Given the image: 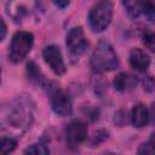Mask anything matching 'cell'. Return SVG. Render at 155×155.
Wrapping results in <instances>:
<instances>
[{
    "label": "cell",
    "instance_id": "cell-1",
    "mask_svg": "<svg viewBox=\"0 0 155 155\" xmlns=\"http://www.w3.org/2000/svg\"><path fill=\"white\" fill-rule=\"evenodd\" d=\"M35 114V103L28 94L16 96L1 109V125L2 127H12L18 131L28 130Z\"/></svg>",
    "mask_w": 155,
    "mask_h": 155
},
{
    "label": "cell",
    "instance_id": "cell-2",
    "mask_svg": "<svg viewBox=\"0 0 155 155\" xmlns=\"http://www.w3.org/2000/svg\"><path fill=\"white\" fill-rule=\"evenodd\" d=\"M119 64V57L114 47L108 41H101L94 48L90 59V67L94 73H105L115 70Z\"/></svg>",
    "mask_w": 155,
    "mask_h": 155
},
{
    "label": "cell",
    "instance_id": "cell-3",
    "mask_svg": "<svg viewBox=\"0 0 155 155\" xmlns=\"http://www.w3.org/2000/svg\"><path fill=\"white\" fill-rule=\"evenodd\" d=\"M114 5L110 0H99L94 4L88 13V23L93 31L101 33L104 31L113 18Z\"/></svg>",
    "mask_w": 155,
    "mask_h": 155
},
{
    "label": "cell",
    "instance_id": "cell-4",
    "mask_svg": "<svg viewBox=\"0 0 155 155\" xmlns=\"http://www.w3.org/2000/svg\"><path fill=\"white\" fill-rule=\"evenodd\" d=\"M34 44V35L29 31H17L11 40L10 50H8V57L11 62L18 63L23 61L28 53L31 51Z\"/></svg>",
    "mask_w": 155,
    "mask_h": 155
},
{
    "label": "cell",
    "instance_id": "cell-5",
    "mask_svg": "<svg viewBox=\"0 0 155 155\" xmlns=\"http://www.w3.org/2000/svg\"><path fill=\"white\" fill-rule=\"evenodd\" d=\"M40 5L41 0H8L6 12L16 23H19L35 15L40 10Z\"/></svg>",
    "mask_w": 155,
    "mask_h": 155
},
{
    "label": "cell",
    "instance_id": "cell-6",
    "mask_svg": "<svg viewBox=\"0 0 155 155\" xmlns=\"http://www.w3.org/2000/svg\"><path fill=\"white\" fill-rule=\"evenodd\" d=\"M51 107L52 110L59 116H69L73 110L70 96L58 87L51 88Z\"/></svg>",
    "mask_w": 155,
    "mask_h": 155
},
{
    "label": "cell",
    "instance_id": "cell-7",
    "mask_svg": "<svg viewBox=\"0 0 155 155\" xmlns=\"http://www.w3.org/2000/svg\"><path fill=\"white\" fill-rule=\"evenodd\" d=\"M67 47L69 50V52L71 53V56L74 57H79L81 56L87 46H88V42H87V39L85 36V33L82 30L81 27H74L71 28L68 34H67Z\"/></svg>",
    "mask_w": 155,
    "mask_h": 155
},
{
    "label": "cell",
    "instance_id": "cell-8",
    "mask_svg": "<svg viewBox=\"0 0 155 155\" xmlns=\"http://www.w3.org/2000/svg\"><path fill=\"white\" fill-rule=\"evenodd\" d=\"M67 144L70 148L80 147L87 139V127L80 120H73L65 128Z\"/></svg>",
    "mask_w": 155,
    "mask_h": 155
},
{
    "label": "cell",
    "instance_id": "cell-9",
    "mask_svg": "<svg viewBox=\"0 0 155 155\" xmlns=\"http://www.w3.org/2000/svg\"><path fill=\"white\" fill-rule=\"evenodd\" d=\"M42 57L46 62V64L51 68V70L56 75H63L67 70L65 63L62 56V52L58 46L56 45H48L42 51Z\"/></svg>",
    "mask_w": 155,
    "mask_h": 155
},
{
    "label": "cell",
    "instance_id": "cell-10",
    "mask_svg": "<svg viewBox=\"0 0 155 155\" xmlns=\"http://www.w3.org/2000/svg\"><path fill=\"white\" fill-rule=\"evenodd\" d=\"M128 62L134 70L143 73V71H147L150 65V57L145 51L136 47L131 50L128 56Z\"/></svg>",
    "mask_w": 155,
    "mask_h": 155
},
{
    "label": "cell",
    "instance_id": "cell-11",
    "mask_svg": "<svg viewBox=\"0 0 155 155\" xmlns=\"http://www.w3.org/2000/svg\"><path fill=\"white\" fill-rule=\"evenodd\" d=\"M150 121V113L144 104H136L131 110V122L134 127H145Z\"/></svg>",
    "mask_w": 155,
    "mask_h": 155
},
{
    "label": "cell",
    "instance_id": "cell-12",
    "mask_svg": "<svg viewBox=\"0 0 155 155\" xmlns=\"http://www.w3.org/2000/svg\"><path fill=\"white\" fill-rule=\"evenodd\" d=\"M138 82V79L136 75L131 74V73H126L122 71L120 74H117L113 81L115 90L120 91V92H125V91H130L133 87H136Z\"/></svg>",
    "mask_w": 155,
    "mask_h": 155
},
{
    "label": "cell",
    "instance_id": "cell-13",
    "mask_svg": "<svg viewBox=\"0 0 155 155\" xmlns=\"http://www.w3.org/2000/svg\"><path fill=\"white\" fill-rule=\"evenodd\" d=\"M27 71H28V76L31 82L40 85L42 87L46 86V79H45L44 74L41 73V70L39 69V67L35 64V62H29L27 64Z\"/></svg>",
    "mask_w": 155,
    "mask_h": 155
},
{
    "label": "cell",
    "instance_id": "cell-14",
    "mask_svg": "<svg viewBox=\"0 0 155 155\" xmlns=\"http://www.w3.org/2000/svg\"><path fill=\"white\" fill-rule=\"evenodd\" d=\"M122 4L131 18H137L142 13L143 0H122Z\"/></svg>",
    "mask_w": 155,
    "mask_h": 155
},
{
    "label": "cell",
    "instance_id": "cell-15",
    "mask_svg": "<svg viewBox=\"0 0 155 155\" xmlns=\"http://www.w3.org/2000/svg\"><path fill=\"white\" fill-rule=\"evenodd\" d=\"M142 13L149 22L155 23V0H143Z\"/></svg>",
    "mask_w": 155,
    "mask_h": 155
},
{
    "label": "cell",
    "instance_id": "cell-16",
    "mask_svg": "<svg viewBox=\"0 0 155 155\" xmlns=\"http://www.w3.org/2000/svg\"><path fill=\"white\" fill-rule=\"evenodd\" d=\"M24 154H36V155H46L50 154V149L45 143H35L28 147L24 150Z\"/></svg>",
    "mask_w": 155,
    "mask_h": 155
},
{
    "label": "cell",
    "instance_id": "cell-17",
    "mask_svg": "<svg viewBox=\"0 0 155 155\" xmlns=\"http://www.w3.org/2000/svg\"><path fill=\"white\" fill-rule=\"evenodd\" d=\"M17 147V139L13 137H2L1 139V153L2 154H8L12 153Z\"/></svg>",
    "mask_w": 155,
    "mask_h": 155
},
{
    "label": "cell",
    "instance_id": "cell-18",
    "mask_svg": "<svg viewBox=\"0 0 155 155\" xmlns=\"http://www.w3.org/2000/svg\"><path fill=\"white\" fill-rule=\"evenodd\" d=\"M143 44L147 48L155 53V33H147L143 36Z\"/></svg>",
    "mask_w": 155,
    "mask_h": 155
},
{
    "label": "cell",
    "instance_id": "cell-19",
    "mask_svg": "<svg viewBox=\"0 0 155 155\" xmlns=\"http://www.w3.org/2000/svg\"><path fill=\"white\" fill-rule=\"evenodd\" d=\"M143 87H144V91L147 92L155 91V79L151 75H145L143 79Z\"/></svg>",
    "mask_w": 155,
    "mask_h": 155
},
{
    "label": "cell",
    "instance_id": "cell-20",
    "mask_svg": "<svg viewBox=\"0 0 155 155\" xmlns=\"http://www.w3.org/2000/svg\"><path fill=\"white\" fill-rule=\"evenodd\" d=\"M107 138H108V132L104 131V130H99V131L94 132L93 139H92V144H93V145H97V144L102 143L103 140H105Z\"/></svg>",
    "mask_w": 155,
    "mask_h": 155
},
{
    "label": "cell",
    "instance_id": "cell-21",
    "mask_svg": "<svg viewBox=\"0 0 155 155\" xmlns=\"http://www.w3.org/2000/svg\"><path fill=\"white\" fill-rule=\"evenodd\" d=\"M115 124L119 126H124L125 124H127V113L121 110L117 114H115V119H114Z\"/></svg>",
    "mask_w": 155,
    "mask_h": 155
},
{
    "label": "cell",
    "instance_id": "cell-22",
    "mask_svg": "<svg viewBox=\"0 0 155 155\" xmlns=\"http://www.w3.org/2000/svg\"><path fill=\"white\" fill-rule=\"evenodd\" d=\"M138 153H139V154H154L155 151H154V149L150 147V144L147 143V144H142V145H140V148L138 149Z\"/></svg>",
    "mask_w": 155,
    "mask_h": 155
},
{
    "label": "cell",
    "instance_id": "cell-23",
    "mask_svg": "<svg viewBox=\"0 0 155 155\" xmlns=\"http://www.w3.org/2000/svg\"><path fill=\"white\" fill-rule=\"evenodd\" d=\"M58 7H61V8H64V7H67L68 5H69V2H70V0H52Z\"/></svg>",
    "mask_w": 155,
    "mask_h": 155
},
{
    "label": "cell",
    "instance_id": "cell-24",
    "mask_svg": "<svg viewBox=\"0 0 155 155\" xmlns=\"http://www.w3.org/2000/svg\"><path fill=\"white\" fill-rule=\"evenodd\" d=\"M149 113H150V119H151V121L155 124V103H153V104H151Z\"/></svg>",
    "mask_w": 155,
    "mask_h": 155
},
{
    "label": "cell",
    "instance_id": "cell-25",
    "mask_svg": "<svg viewBox=\"0 0 155 155\" xmlns=\"http://www.w3.org/2000/svg\"><path fill=\"white\" fill-rule=\"evenodd\" d=\"M149 144H150V147L154 149V151H155V131L151 133V136H150V138H149V142H148Z\"/></svg>",
    "mask_w": 155,
    "mask_h": 155
},
{
    "label": "cell",
    "instance_id": "cell-26",
    "mask_svg": "<svg viewBox=\"0 0 155 155\" xmlns=\"http://www.w3.org/2000/svg\"><path fill=\"white\" fill-rule=\"evenodd\" d=\"M1 25H2V28H1V40H4L5 39V34H6V24H5L4 19H1Z\"/></svg>",
    "mask_w": 155,
    "mask_h": 155
}]
</instances>
